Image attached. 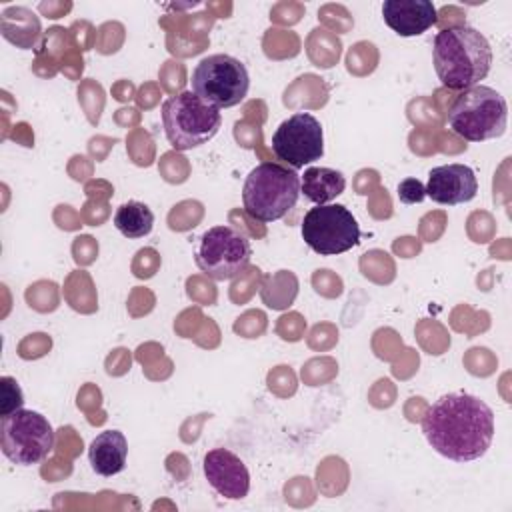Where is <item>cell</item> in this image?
<instances>
[{
    "label": "cell",
    "mask_w": 512,
    "mask_h": 512,
    "mask_svg": "<svg viewBox=\"0 0 512 512\" xmlns=\"http://www.w3.org/2000/svg\"><path fill=\"white\" fill-rule=\"evenodd\" d=\"M428 444L454 462L478 460L494 438V412L474 394L450 392L428 406L422 416Z\"/></svg>",
    "instance_id": "cell-1"
},
{
    "label": "cell",
    "mask_w": 512,
    "mask_h": 512,
    "mask_svg": "<svg viewBox=\"0 0 512 512\" xmlns=\"http://www.w3.org/2000/svg\"><path fill=\"white\" fill-rule=\"evenodd\" d=\"M434 70L450 90H468L484 80L492 66V48L482 32L460 24L434 36Z\"/></svg>",
    "instance_id": "cell-2"
},
{
    "label": "cell",
    "mask_w": 512,
    "mask_h": 512,
    "mask_svg": "<svg viewBox=\"0 0 512 512\" xmlns=\"http://www.w3.org/2000/svg\"><path fill=\"white\" fill-rule=\"evenodd\" d=\"M300 198V174L280 162H260L242 186V204L250 218L274 222L286 216Z\"/></svg>",
    "instance_id": "cell-3"
},
{
    "label": "cell",
    "mask_w": 512,
    "mask_h": 512,
    "mask_svg": "<svg viewBox=\"0 0 512 512\" xmlns=\"http://www.w3.org/2000/svg\"><path fill=\"white\" fill-rule=\"evenodd\" d=\"M446 118L456 136L468 142H484L506 132L508 104L498 90L476 84L456 96Z\"/></svg>",
    "instance_id": "cell-4"
},
{
    "label": "cell",
    "mask_w": 512,
    "mask_h": 512,
    "mask_svg": "<svg viewBox=\"0 0 512 512\" xmlns=\"http://www.w3.org/2000/svg\"><path fill=\"white\" fill-rule=\"evenodd\" d=\"M164 134L172 148L192 150L212 140L222 124V112L192 90L170 96L162 104Z\"/></svg>",
    "instance_id": "cell-5"
},
{
    "label": "cell",
    "mask_w": 512,
    "mask_h": 512,
    "mask_svg": "<svg viewBox=\"0 0 512 512\" xmlns=\"http://www.w3.org/2000/svg\"><path fill=\"white\" fill-rule=\"evenodd\" d=\"M192 92L214 108L238 106L250 88L246 66L230 54H210L192 70Z\"/></svg>",
    "instance_id": "cell-6"
},
{
    "label": "cell",
    "mask_w": 512,
    "mask_h": 512,
    "mask_svg": "<svg viewBox=\"0 0 512 512\" xmlns=\"http://www.w3.org/2000/svg\"><path fill=\"white\" fill-rule=\"evenodd\" d=\"M2 454L18 466H32L44 460L54 448V430L46 416L18 408L0 422Z\"/></svg>",
    "instance_id": "cell-7"
},
{
    "label": "cell",
    "mask_w": 512,
    "mask_h": 512,
    "mask_svg": "<svg viewBox=\"0 0 512 512\" xmlns=\"http://www.w3.org/2000/svg\"><path fill=\"white\" fill-rule=\"evenodd\" d=\"M302 240L320 256H336L358 244L360 226L344 204H316L304 214Z\"/></svg>",
    "instance_id": "cell-8"
},
{
    "label": "cell",
    "mask_w": 512,
    "mask_h": 512,
    "mask_svg": "<svg viewBox=\"0 0 512 512\" xmlns=\"http://www.w3.org/2000/svg\"><path fill=\"white\" fill-rule=\"evenodd\" d=\"M252 258V244L244 232L234 226L208 228L196 250V266L212 280H232Z\"/></svg>",
    "instance_id": "cell-9"
},
{
    "label": "cell",
    "mask_w": 512,
    "mask_h": 512,
    "mask_svg": "<svg viewBox=\"0 0 512 512\" xmlns=\"http://www.w3.org/2000/svg\"><path fill=\"white\" fill-rule=\"evenodd\" d=\"M272 152L284 166L300 170L324 154L320 120L310 112H296L282 120L272 134Z\"/></svg>",
    "instance_id": "cell-10"
},
{
    "label": "cell",
    "mask_w": 512,
    "mask_h": 512,
    "mask_svg": "<svg viewBox=\"0 0 512 512\" xmlns=\"http://www.w3.org/2000/svg\"><path fill=\"white\" fill-rule=\"evenodd\" d=\"M204 476L208 484L228 500H242L250 490V472L246 464L234 452L226 448H214L206 452L202 460Z\"/></svg>",
    "instance_id": "cell-11"
},
{
    "label": "cell",
    "mask_w": 512,
    "mask_h": 512,
    "mask_svg": "<svg viewBox=\"0 0 512 512\" xmlns=\"http://www.w3.org/2000/svg\"><path fill=\"white\" fill-rule=\"evenodd\" d=\"M426 196L438 204L456 206L470 202L478 192V178L466 164H444L428 172Z\"/></svg>",
    "instance_id": "cell-12"
},
{
    "label": "cell",
    "mask_w": 512,
    "mask_h": 512,
    "mask_svg": "<svg viewBox=\"0 0 512 512\" xmlns=\"http://www.w3.org/2000/svg\"><path fill=\"white\" fill-rule=\"evenodd\" d=\"M382 18L390 30L408 38L436 24V8L430 0H384Z\"/></svg>",
    "instance_id": "cell-13"
},
{
    "label": "cell",
    "mask_w": 512,
    "mask_h": 512,
    "mask_svg": "<svg viewBox=\"0 0 512 512\" xmlns=\"http://www.w3.org/2000/svg\"><path fill=\"white\" fill-rule=\"evenodd\" d=\"M128 458V442L120 430L100 432L88 448V460L96 474L114 476L124 470Z\"/></svg>",
    "instance_id": "cell-14"
},
{
    "label": "cell",
    "mask_w": 512,
    "mask_h": 512,
    "mask_svg": "<svg viewBox=\"0 0 512 512\" xmlns=\"http://www.w3.org/2000/svg\"><path fill=\"white\" fill-rule=\"evenodd\" d=\"M346 188V178L340 170L326 166H310L300 176V194L314 204H328Z\"/></svg>",
    "instance_id": "cell-15"
},
{
    "label": "cell",
    "mask_w": 512,
    "mask_h": 512,
    "mask_svg": "<svg viewBox=\"0 0 512 512\" xmlns=\"http://www.w3.org/2000/svg\"><path fill=\"white\" fill-rule=\"evenodd\" d=\"M114 226L126 238H144L152 232L154 212L138 200H128L118 206L114 214Z\"/></svg>",
    "instance_id": "cell-16"
},
{
    "label": "cell",
    "mask_w": 512,
    "mask_h": 512,
    "mask_svg": "<svg viewBox=\"0 0 512 512\" xmlns=\"http://www.w3.org/2000/svg\"><path fill=\"white\" fill-rule=\"evenodd\" d=\"M0 384H2V408H0V412H2V416H8L14 410L22 408L24 396H22V390H20L18 382L12 376H4L0 380Z\"/></svg>",
    "instance_id": "cell-17"
},
{
    "label": "cell",
    "mask_w": 512,
    "mask_h": 512,
    "mask_svg": "<svg viewBox=\"0 0 512 512\" xmlns=\"http://www.w3.org/2000/svg\"><path fill=\"white\" fill-rule=\"evenodd\" d=\"M426 198V188L418 178H406L398 184V200L404 204H418Z\"/></svg>",
    "instance_id": "cell-18"
}]
</instances>
